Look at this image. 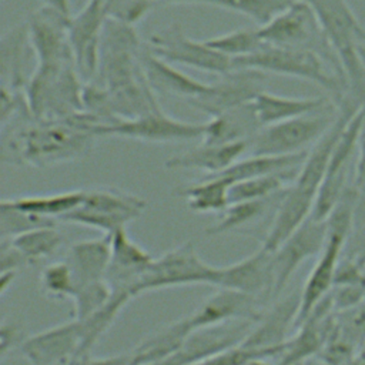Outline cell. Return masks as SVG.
I'll use <instances>...</instances> for the list:
<instances>
[{"mask_svg": "<svg viewBox=\"0 0 365 365\" xmlns=\"http://www.w3.org/2000/svg\"><path fill=\"white\" fill-rule=\"evenodd\" d=\"M97 137L76 124L63 120L36 118L27 101L1 124V161L36 168L53 167L81 158Z\"/></svg>", "mask_w": 365, "mask_h": 365, "instance_id": "6da1fadb", "label": "cell"}, {"mask_svg": "<svg viewBox=\"0 0 365 365\" xmlns=\"http://www.w3.org/2000/svg\"><path fill=\"white\" fill-rule=\"evenodd\" d=\"M332 127L308 150L294 182L285 190L272 222L262 241V247L274 251L294 230H297L312 212L331 153L349 120L361 110L349 98L342 101Z\"/></svg>", "mask_w": 365, "mask_h": 365, "instance_id": "7a4b0ae2", "label": "cell"}, {"mask_svg": "<svg viewBox=\"0 0 365 365\" xmlns=\"http://www.w3.org/2000/svg\"><path fill=\"white\" fill-rule=\"evenodd\" d=\"M317 14L345 77L348 98L365 110V61L356 16L346 0H305Z\"/></svg>", "mask_w": 365, "mask_h": 365, "instance_id": "3957f363", "label": "cell"}, {"mask_svg": "<svg viewBox=\"0 0 365 365\" xmlns=\"http://www.w3.org/2000/svg\"><path fill=\"white\" fill-rule=\"evenodd\" d=\"M356 197L358 191L351 184L325 220L327 240L301 289V302L295 327L309 315L315 305L322 301L334 287L335 274L351 232Z\"/></svg>", "mask_w": 365, "mask_h": 365, "instance_id": "277c9868", "label": "cell"}, {"mask_svg": "<svg viewBox=\"0 0 365 365\" xmlns=\"http://www.w3.org/2000/svg\"><path fill=\"white\" fill-rule=\"evenodd\" d=\"M234 68H254L262 73L295 77L311 81L328 91L338 106L348 98L345 83L318 54L289 47L265 44L257 53L232 60Z\"/></svg>", "mask_w": 365, "mask_h": 365, "instance_id": "5b68a950", "label": "cell"}, {"mask_svg": "<svg viewBox=\"0 0 365 365\" xmlns=\"http://www.w3.org/2000/svg\"><path fill=\"white\" fill-rule=\"evenodd\" d=\"M83 87L76 63L37 66L24 97L36 118L63 120L83 111Z\"/></svg>", "mask_w": 365, "mask_h": 365, "instance_id": "8992f818", "label": "cell"}, {"mask_svg": "<svg viewBox=\"0 0 365 365\" xmlns=\"http://www.w3.org/2000/svg\"><path fill=\"white\" fill-rule=\"evenodd\" d=\"M258 34L265 44L308 50L318 54L346 86L341 64L317 14L305 0L294 1L268 24L258 27Z\"/></svg>", "mask_w": 365, "mask_h": 365, "instance_id": "52a82bcc", "label": "cell"}, {"mask_svg": "<svg viewBox=\"0 0 365 365\" xmlns=\"http://www.w3.org/2000/svg\"><path fill=\"white\" fill-rule=\"evenodd\" d=\"M339 108L321 111L262 127L250 141L251 155H292L308 151L335 123Z\"/></svg>", "mask_w": 365, "mask_h": 365, "instance_id": "ba28073f", "label": "cell"}, {"mask_svg": "<svg viewBox=\"0 0 365 365\" xmlns=\"http://www.w3.org/2000/svg\"><path fill=\"white\" fill-rule=\"evenodd\" d=\"M218 267L207 264L198 255L194 244L187 241L168 250L160 258H154L135 288V297L144 292L174 287H214Z\"/></svg>", "mask_w": 365, "mask_h": 365, "instance_id": "9c48e42d", "label": "cell"}, {"mask_svg": "<svg viewBox=\"0 0 365 365\" xmlns=\"http://www.w3.org/2000/svg\"><path fill=\"white\" fill-rule=\"evenodd\" d=\"M145 205V200L130 192L114 188L91 190L86 191L83 202L63 215L60 221L88 227L110 235L138 218Z\"/></svg>", "mask_w": 365, "mask_h": 365, "instance_id": "30bf717a", "label": "cell"}, {"mask_svg": "<svg viewBox=\"0 0 365 365\" xmlns=\"http://www.w3.org/2000/svg\"><path fill=\"white\" fill-rule=\"evenodd\" d=\"M145 47L168 63L182 64L200 71L222 76L234 68L232 58L210 47L205 40L190 38L180 24L153 33Z\"/></svg>", "mask_w": 365, "mask_h": 365, "instance_id": "8fae6325", "label": "cell"}, {"mask_svg": "<svg viewBox=\"0 0 365 365\" xmlns=\"http://www.w3.org/2000/svg\"><path fill=\"white\" fill-rule=\"evenodd\" d=\"M364 133V111L362 108L349 120L342 130L327 165V171L311 212L317 220H327L332 208L344 195L348 184V175L355 153L358 151L359 140Z\"/></svg>", "mask_w": 365, "mask_h": 365, "instance_id": "7c38bea8", "label": "cell"}, {"mask_svg": "<svg viewBox=\"0 0 365 365\" xmlns=\"http://www.w3.org/2000/svg\"><path fill=\"white\" fill-rule=\"evenodd\" d=\"M202 133L204 124L177 120L158 108L133 120H117L100 127L96 137H121L143 143H182L201 138Z\"/></svg>", "mask_w": 365, "mask_h": 365, "instance_id": "4fadbf2b", "label": "cell"}, {"mask_svg": "<svg viewBox=\"0 0 365 365\" xmlns=\"http://www.w3.org/2000/svg\"><path fill=\"white\" fill-rule=\"evenodd\" d=\"M265 80L267 76L262 71L254 68H232L222 74L217 83L210 84L202 94L187 100V103L211 118L254 101L262 91H265Z\"/></svg>", "mask_w": 365, "mask_h": 365, "instance_id": "5bb4252c", "label": "cell"}, {"mask_svg": "<svg viewBox=\"0 0 365 365\" xmlns=\"http://www.w3.org/2000/svg\"><path fill=\"white\" fill-rule=\"evenodd\" d=\"M327 240V221L308 217L274 251V297L279 295L292 274L308 258L321 252Z\"/></svg>", "mask_w": 365, "mask_h": 365, "instance_id": "9a60e30c", "label": "cell"}, {"mask_svg": "<svg viewBox=\"0 0 365 365\" xmlns=\"http://www.w3.org/2000/svg\"><path fill=\"white\" fill-rule=\"evenodd\" d=\"M255 321H232L190 334L168 356L150 365H192L210 355L240 345Z\"/></svg>", "mask_w": 365, "mask_h": 365, "instance_id": "2e32d148", "label": "cell"}, {"mask_svg": "<svg viewBox=\"0 0 365 365\" xmlns=\"http://www.w3.org/2000/svg\"><path fill=\"white\" fill-rule=\"evenodd\" d=\"M214 287L254 297L259 302L274 297L272 251L261 245L241 261L218 267Z\"/></svg>", "mask_w": 365, "mask_h": 365, "instance_id": "e0dca14e", "label": "cell"}, {"mask_svg": "<svg viewBox=\"0 0 365 365\" xmlns=\"http://www.w3.org/2000/svg\"><path fill=\"white\" fill-rule=\"evenodd\" d=\"M220 291L207 298L194 312L181 318L185 332L190 335L198 329L232 322V321H258L262 315L259 301L254 297L218 288Z\"/></svg>", "mask_w": 365, "mask_h": 365, "instance_id": "ac0fdd59", "label": "cell"}, {"mask_svg": "<svg viewBox=\"0 0 365 365\" xmlns=\"http://www.w3.org/2000/svg\"><path fill=\"white\" fill-rule=\"evenodd\" d=\"M68 24L70 20L43 7L30 16L27 33L36 56V67L74 63Z\"/></svg>", "mask_w": 365, "mask_h": 365, "instance_id": "d6986e66", "label": "cell"}, {"mask_svg": "<svg viewBox=\"0 0 365 365\" xmlns=\"http://www.w3.org/2000/svg\"><path fill=\"white\" fill-rule=\"evenodd\" d=\"M81 335L77 319L40 331L21 344L30 365H73L80 356Z\"/></svg>", "mask_w": 365, "mask_h": 365, "instance_id": "ffe728a7", "label": "cell"}, {"mask_svg": "<svg viewBox=\"0 0 365 365\" xmlns=\"http://www.w3.org/2000/svg\"><path fill=\"white\" fill-rule=\"evenodd\" d=\"M110 264L106 281L111 291H121L135 297V288L154 258L133 241L125 228L110 234Z\"/></svg>", "mask_w": 365, "mask_h": 365, "instance_id": "44dd1931", "label": "cell"}, {"mask_svg": "<svg viewBox=\"0 0 365 365\" xmlns=\"http://www.w3.org/2000/svg\"><path fill=\"white\" fill-rule=\"evenodd\" d=\"M299 302L301 292H294L278 301L267 314L261 315L241 344L255 349H277L282 354L288 332L295 327Z\"/></svg>", "mask_w": 365, "mask_h": 365, "instance_id": "7402d4cb", "label": "cell"}, {"mask_svg": "<svg viewBox=\"0 0 365 365\" xmlns=\"http://www.w3.org/2000/svg\"><path fill=\"white\" fill-rule=\"evenodd\" d=\"M110 255V235L78 241L70 247L64 259L73 274L74 297L86 288L106 282Z\"/></svg>", "mask_w": 365, "mask_h": 365, "instance_id": "603a6c76", "label": "cell"}, {"mask_svg": "<svg viewBox=\"0 0 365 365\" xmlns=\"http://www.w3.org/2000/svg\"><path fill=\"white\" fill-rule=\"evenodd\" d=\"M250 141L231 144H204L175 154L165 160L167 170H197L207 175H217L230 168L248 151Z\"/></svg>", "mask_w": 365, "mask_h": 365, "instance_id": "cb8c5ba5", "label": "cell"}, {"mask_svg": "<svg viewBox=\"0 0 365 365\" xmlns=\"http://www.w3.org/2000/svg\"><path fill=\"white\" fill-rule=\"evenodd\" d=\"M262 128L254 101L231 108L204 123L201 143L204 144H231L251 141Z\"/></svg>", "mask_w": 365, "mask_h": 365, "instance_id": "d4e9b609", "label": "cell"}, {"mask_svg": "<svg viewBox=\"0 0 365 365\" xmlns=\"http://www.w3.org/2000/svg\"><path fill=\"white\" fill-rule=\"evenodd\" d=\"M140 63L150 87L161 94L190 100L202 94L210 86L174 68L171 63L157 57L145 46L141 47Z\"/></svg>", "mask_w": 365, "mask_h": 365, "instance_id": "484cf974", "label": "cell"}, {"mask_svg": "<svg viewBox=\"0 0 365 365\" xmlns=\"http://www.w3.org/2000/svg\"><path fill=\"white\" fill-rule=\"evenodd\" d=\"M335 104L325 97H284L262 91L255 100L254 107L262 127L287 121L295 117L321 111Z\"/></svg>", "mask_w": 365, "mask_h": 365, "instance_id": "4316f807", "label": "cell"}, {"mask_svg": "<svg viewBox=\"0 0 365 365\" xmlns=\"http://www.w3.org/2000/svg\"><path fill=\"white\" fill-rule=\"evenodd\" d=\"M307 154L308 151L292 155H250L247 158H240L230 168L217 175L227 178L232 184L248 178L298 171L307 158Z\"/></svg>", "mask_w": 365, "mask_h": 365, "instance_id": "83f0119b", "label": "cell"}, {"mask_svg": "<svg viewBox=\"0 0 365 365\" xmlns=\"http://www.w3.org/2000/svg\"><path fill=\"white\" fill-rule=\"evenodd\" d=\"M231 182L220 175H208L201 181L181 187L177 195L182 197L194 212H222L230 205Z\"/></svg>", "mask_w": 365, "mask_h": 365, "instance_id": "f1b7e54d", "label": "cell"}, {"mask_svg": "<svg viewBox=\"0 0 365 365\" xmlns=\"http://www.w3.org/2000/svg\"><path fill=\"white\" fill-rule=\"evenodd\" d=\"M84 195V190H74L38 195H26L19 198H10L7 201L21 211L60 221L63 215H66L67 212H70L83 202Z\"/></svg>", "mask_w": 365, "mask_h": 365, "instance_id": "f546056e", "label": "cell"}, {"mask_svg": "<svg viewBox=\"0 0 365 365\" xmlns=\"http://www.w3.org/2000/svg\"><path fill=\"white\" fill-rule=\"evenodd\" d=\"M131 298L133 297L127 292L111 291V297L103 307H100L96 312H93L87 318L80 321L77 319L80 325V335H81L80 356L90 354L91 348L104 335V332L113 325L120 311L127 305V302Z\"/></svg>", "mask_w": 365, "mask_h": 365, "instance_id": "4dcf8cb0", "label": "cell"}, {"mask_svg": "<svg viewBox=\"0 0 365 365\" xmlns=\"http://www.w3.org/2000/svg\"><path fill=\"white\" fill-rule=\"evenodd\" d=\"M285 191L262 200H250V201H240L230 204L220 218V221L205 230L207 235H218L224 232H230L237 230L242 225L254 222L255 220L261 218L272 204H278L282 198Z\"/></svg>", "mask_w": 365, "mask_h": 365, "instance_id": "1f68e13d", "label": "cell"}, {"mask_svg": "<svg viewBox=\"0 0 365 365\" xmlns=\"http://www.w3.org/2000/svg\"><path fill=\"white\" fill-rule=\"evenodd\" d=\"M298 171L284 173V174H272L257 178H248L242 181L232 182L230 185L228 197L230 204L250 200H262L274 197L282 191H285L297 178Z\"/></svg>", "mask_w": 365, "mask_h": 365, "instance_id": "d6a6232c", "label": "cell"}, {"mask_svg": "<svg viewBox=\"0 0 365 365\" xmlns=\"http://www.w3.org/2000/svg\"><path fill=\"white\" fill-rule=\"evenodd\" d=\"M26 259L27 264L37 262L53 255L63 244V235L54 227H40L7 240Z\"/></svg>", "mask_w": 365, "mask_h": 365, "instance_id": "836d02e7", "label": "cell"}, {"mask_svg": "<svg viewBox=\"0 0 365 365\" xmlns=\"http://www.w3.org/2000/svg\"><path fill=\"white\" fill-rule=\"evenodd\" d=\"M297 0H204L202 4L225 9L251 19L258 27L268 24Z\"/></svg>", "mask_w": 365, "mask_h": 365, "instance_id": "e575fe53", "label": "cell"}, {"mask_svg": "<svg viewBox=\"0 0 365 365\" xmlns=\"http://www.w3.org/2000/svg\"><path fill=\"white\" fill-rule=\"evenodd\" d=\"M205 43L221 54L235 60L251 56L261 50L265 43L258 34L257 29H238L222 36H217L205 40Z\"/></svg>", "mask_w": 365, "mask_h": 365, "instance_id": "d590c367", "label": "cell"}, {"mask_svg": "<svg viewBox=\"0 0 365 365\" xmlns=\"http://www.w3.org/2000/svg\"><path fill=\"white\" fill-rule=\"evenodd\" d=\"M58 221L53 218H46L41 215L30 214L13 207L6 198L0 202V238L9 240L21 232L40 228V227H54Z\"/></svg>", "mask_w": 365, "mask_h": 365, "instance_id": "8d00e7d4", "label": "cell"}, {"mask_svg": "<svg viewBox=\"0 0 365 365\" xmlns=\"http://www.w3.org/2000/svg\"><path fill=\"white\" fill-rule=\"evenodd\" d=\"M40 285L46 295L58 299H73L76 292L73 274L66 259L47 265L41 271Z\"/></svg>", "mask_w": 365, "mask_h": 365, "instance_id": "74e56055", "label": "cell"}, {"mask_svg": "<svg viewBox=\"0 0 365 365\" xmlns=\"http://www.w3.org/2000/svg\"><path fill=\"white\" fill-rule=\"evenodd\" d=\"M335 327L345 339L361 351L365 345V301L335 312Z\"/></svg>", "mask_w": 365, "mask_h": 365, "instance_id": "f35d334b", "label": "cell"}, {"mask_svg": "<svg viewBox=\"0 0 365 365\" xmlns=\"http://www.w3.org/2000/svg\"><path fill=\"white\" fill-rule=\"evenodd\" d=\"M281 351L277 349H255L242 344L210 355L192 365H245L252 358H272L279 356Z\"/></svg>", "mask_w": 365, "mask_h": 365, "instance_id": "ab89813d", "label": "cell"}, {"mask_svg": "<svg viewBox=\"0 0 365 365\" xmlns=\"http://www.w3.org/2000/svg\"><path fill=\"white\" fill-rule=\"evenodd\" d=\"M154 0H107L106 11L110 19L135 26L150 11Z\"/></svg>", "mask_w": 365, "mask_h": 365, "instance_id": "60d3db41", "label": "cell"}, {"mask_svg": "<svg viewBox=\"0 0 365 365\" xmlns=\"http://www.w3.org/2000/svg\"><path fill=\"white\" fill-rule=\"evenodd\" d=\"M348 240H352L354 244V252L349 257L365 259V195L359 192L354 207L352 225Z\"/></svg>", "mask_w": 365, "mask_h": 365, "instance_id": "b9f144b4", "label": "cell"}, {"mask_svg": "<svg viewBox=\"0 0 365 365\" xmlns=\"http://www.w3.org/2000/svg\"><path fill=\"white\" fill-rule=\"evenodd\" d=\"M26 264L21 254L7 240L0 241V272L17 271V268Z\"/></svg>", "mask_w": 365, "mask_h": 365, "instance_id": "7bdbcfd3", "label": "cell"}, {"mask_svg": "<svg viewBox=\"0 0 365 365\" xmlns=\"http://www.w3.org/2000/svg\"><path fill=\"white\" fill-rule=\"evenodd\" d=\"M352 185L355 190L365 195V134L362 133V137L359 140L355 165H354V182Z\"/></svg>", "mask_w": 365, "mask_h": 365, "instance_id": "ee69618b", "label": "cell"}, {"mask_svg": "<svg viewBox=\"0 0 365 365\" xmlns=\"http://www.w3.org/2000/svg\"><path fill=\"white\" fill-rule=\"evenodd\" d=\"M133 364L131 352L106 356V358H93L88 355L78 356L73 365H130Z\"/></svg>", "mask_w": 365, "mask_h": 365, "instance_id": "f6af8a7d", "label": "cell"}, {"mask_svg": "<svg viewBox=\"0 0 365 365\" xmlns=\"http://www.w3.org/2000/svg\"><path fill=\"white\" fill-rule=\"evenodd\" d=\"M17 341V329L14 325L3 324L1 331H0V352L1 356L7 355L9 349L16 344Z\"/></svg>", "mask_w": 365, "mask_h": 365, "instance_id": "bcb514c9", "label": "cell"}, {"mask_svg": "<svg viewBox=\"0 0 365 365\" xmlns=\"http://www.w3.org/2000/svg\"><path fill=\"white\" fill-rule=\"evenodd\" d=\"M40 3H41L43 9L54 11L67 20H71V17H73L70 0H40Z\"/></svg>", "mask_w": 365, "mask_h": 365, "instance_id": "7dc6e473", "label": "cell"}, {"mask_svg": "<svg viewBox=\"0 0 365 365\" xmlns=\"http://www.w3.org/2000/svg\"><path fill=\"white\" fill-rule=\"evenodd\" d=\"M0 294L4 295L6 291L9 289V287L13 284L17 271H6V272H0Z\"/></svg>", "mask_w": 365, "mask_h": 365, "instance_id": "c3c4849f", "label": "cell"}, {"mask_svg": "<svg viewBox=\"0 0 365 365\" xmlns=\"http://www.w3.org/2000/svg\"><path fill=\"white\" fill-rule=\"evenodd\" d=\"M167 4H202L204 0H154Z\"/></svg>", "mask_w": 365, "mask_h": 365, "instance_id": "681fc988", "label": "cell"}, {"mask_svg": "<svg viewBox=\"0 0 365 365\" xmlns=\"http://www.w3.org/2000/svg\"><path fill=\"white\" fill-rule=\"evenodd\" d=\"M245 365H272L269 362H267V358H252L250 359ZM275 365V364H274Z\"/></svg>", "mask_w": 365, "mask_h": 365, "instance_id": "f907efd6", "label": "cell"}, {"mask_svg": "<svg viewBox=\"0 0 365 365\" xmlns=\"http://www.w3.org/2000/svg\"><path fill=\"white\" fill-rule=\"evenodd\" d=\"M361 51H362V57H364V61H365V43L362 44ZM362 111H364V134H365V110H362Z\"/></svg>", "mask_w": 365, "mask_h": 365, "instance_id": "816d5d0a", "label": "cell"}, {"mask_svg": "<svg viewBox=\"0 0 365 365\" xmlns=\"http://www.w3.org/2000/svg\"><path fill=\"white\" fill-rule=\"evenodd\" d=\"M361 40H362V43H365V29H362V31H361Z\"/></svg>", "mask_w": 365, "mask_h": 365, "instance_id": "f5cc1de1", "label": "cell"}, {"mask_svg": "<svg viewBox=\"0 0 365 365\" xmlns=\"http://www.w3.org/2000/svg\"><path fill=\"white\" fill-rule=\"evenodd\" d=\"M295 365H304V362H301V364H295Z\"/></svg>", "mask_w": 365, "mask_h": 365, "instance_id": "db71d44e", "label": "cell"}, {"mask_svg": "<svg viewBox=\"0 0 365 365\" xmlns=\"http://www.w3.org/2000/svg\"><path fill=\"white\" fill-rule=\"evenodd\" d=\"M130 365H133V364H130Z\"/></svg>", "mask_w": 365, "mask_h": 365, "instance_id": "11a10c76", "label": "cell"}]
</instances>
